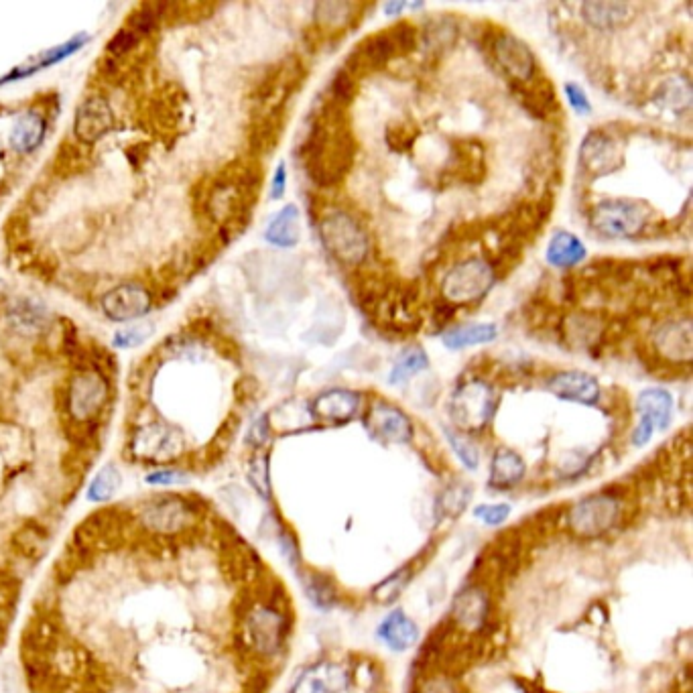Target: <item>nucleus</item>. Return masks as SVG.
Wrapping results in <instances>:
<instances>
[{
    "label": "nucleus",
    "mask_w": 693,
    "mask_h": 693,
    "mask_svg": "<svg viewBox=\"0 0 693 693\" xmlns=\"http://www.w3.org/2000/svg\"><path fill=\"white\" fill-rule=\"evenodd\" d=\"M364 425L366 431L383 444H407L413 437L409 417L389 403H374L364 417Z\"/></svg>",
    "instance_id": "14"
},
{
    "label": "nucleus",
    "mask_w": 693,
    "mask_h": 693,
    "mask_svg": "<svg viewBox=\"0 0 693 693\" xmlns=\"http://www.w3.org/2000/svg\"><path fill=\"white\" fill-rule=\"evenodd\" d=\"M545 257H547L549 265L567 269V267H574L586 259V246L572 232H557L549 240Z\"/></svg>",
    "instance_id": "26"
},
{
    "label": "nucleus",
    "mask_w": 693,
    "mask_h": 693,
    "mask_svg": "<svg viewBox=\"0 0 693 693\" xmlns=\"http://www.w3.org/2000/svg\"><path fill=\"white\" fill-rule=\"evenodd\" d=\"M248 482L257 490V494L265 500L271 498V474H269V458L257 456L248 466Z\"/></svg>",
    "instance_id": "40"
},
{
    "label": "nucleus",
    "mask_w": 693,
    "mask_h": 693,
    "mask_svg": "<svg viewBox=\"0 0 693 693\" xmlns=\"http://www.w3.org/2000/svg\"><path fill=\"white\" fill-rule=\"evenodd\" d=\"M354 137L348 129L342 106H324L315 114L305 141V165L311 179L320 185L340 181L354 161Z\"/></svg>",
    "instance_id": "1"
},
{
    "label": "nucleus",
    "mask_w": 693,
    "mask_h": 693,
    "mask_svg": "<svg viewBox=\"0 0 693 693\" xmlns=\"http://www.w3.org/2000/svg\"><path fill=\"white\" fill-rule=\"evenodd\" d=\"M356 9L358 7L352 3H338V0L336 3H320L315 7V21L326 29H342L352 21Z\"/></svg>",
    "instance_id": "35"
},
{
    "label": "nucleus",
    "mask_w": 693,
    "mask_h": 693,
    "mask_svg": "<svg viewBox=\"0 0 693 693\" xmlns=\"http://www.w3.org/2000/svg\"><path fill=\"white\" fill-rule=\"evenodd\" d=\"M320 234L330 255L342 265H360L368 257V236L362 226L346 212H330L322 220Z\"/></svg>",
    "instance_id": "3"
},
{
    "label": "nucleus",
    "mask_w": 693,
    "mask_h": 693,
    "mask_svg": "<svg viewBox=\"0 0 693 693\" xmlns=\"http://www.w3.org/2000/svg\"><path fill=\"white\" fill-rule=\"evenodd\" d=\"M500 70L515 82H529L535 74V57L527 43L513 35H500L494 45Z\"/></svg>",
    "instance_id": "18"
},
{
    "label": "nucleus",
    "mask_w": 693,
    "mask_h": 693,
    "mask_svg": "<svg viewBox=\"0 0 693 693\" xmlns=\"http://www.w3.org/2000/svg\"><path fill=\"white\" fill-rule=\"evenodd\" d=\"M429 366V360H427V354L423 348L419 346H411L407 350L401 352V356L397 358L393 370H391V376H389V381L391 385H403L407 383L409 378H413L417 372L425 370Z\"/></svg>",
    "instance_id": "32"
},
{
    "label": "nucleus",
    "mask_w": 693,
    "mask_h": 693,
    "mask_svg": "<svg viewBox=\"0 0 693 693\" xmlns=\"http://www.w3.org/2000/svg\"><path fill=\"white\" fill-rule=\"evenodd\" d=\"M189 482V472L175 466H157L145 474V484L155 488H171Z\"/></svg>",
    "instance_id": "39"
},
{
    "label": "nucleus",
    "mask_w": 693,
    "mask_h": 693,
    "mask_svg": "<svg viewBox=\"0 0 693 693\" xmlns=\"http://www.w3.org/2000/svg\"><path fill=\"white\" fill-rule=\"evenodd\" d=\"M421 693H454V689L446 679H435V681H429L421 689Z\"/></svg>",
    "instance_id": "47"
},
{
    "label": "nucleus",
    "mask_w": 693,
    "mask_h": 693,
    "mask_svg": "<svg viewBox=\"0 0 693 693\" xmlns=\"http://www.w3.org/2000/svg\"><path fill=\"white\" fill-rule=\"evenodd\" d=\"M110 399L108 378L96 368L78 370L68 383L66 409L74 423L94 421Z\"/></svg>",
    "instance_id": "4"
},
{
    "label": "nucleus",
    "mask_w": 693,
    "mask_h": 693,
    "mask_svg": "<svg viewBox=\"0 0 693 693\" xmlns=\"http://www.w3.org/2000/svg\"><path fill=\"white\" fill-rule=\"evenodd\" d=\"M415 39H417V33L407 23H401L399 27L391 31L376 33L364 39L356 47V51L350 55V63H352L350 68L360 72H372V70L383 68L395 55L411 51L415 47Z\"/></svg>",
    "instance_id": "5"
},
{
    "label": "nucleus",
    "mask_w": 693,
    "mask_h": 693,
    "mask_svg": "<svg viewBox=\"0 0 693 693\" xmlns=\"http://www.w3.org/2000/svg\"><path fill=\"white\" fill-rule=\"evenodd\" d=\"M285 189H287V169H285V165L281 163V165L277 167L275 175H273V185H271V194H273V198H275V200L283 198Z\"/></svg>",
    "instance_id": "46"
},
{
    "label": "nucleus",
    "mask_w": 693,
    "mask_h": 693,
    "mask_svg": "<svg viewBox=\"0 0 693 693\" xmlns=\"http://www.w3.org/2000/svg\"><path fill=\"white\" fill-rule=\"evenodd\" d=\"M269 435H271V419L267 415H263L250 425L248 435H246V444L252 448H263L267 444Z\"/></svg>",
    "instance_id": "44"
},
{
    "label": "nucleus",
    "mask_w": 693,
    "mask_h": 693,
    "mask_svg": "<svg viewBox=\"0 0 693 693\" xmlns=\"http://www.w3.org/2000/svg\"><path fill=\"white\" fill-rule=\"evenodd\" d=\"M655 344L667 360L689 362L691 358V326L689 322L665 324L655 334Z\"/></svg>",
    "instance_id": "25"
},
{
    "label": "nucleus",
    "mask_w": 693,
    "mask_h": 693,
    "mask_svg": "<svg viewBox=\"0 0 693 693\" xmlns=\"http://www.w3.org/2000/svg\"><path fill=\"white\" fill-rule=\"evenodd\" d=\"M620 517V504L616 498L608 494H594L580 502H576L570 515H567V525L572 533L582 539H594L608 533Z\"/></svg>",
    "instance_id": "10"
},
{
    "label": "nucleus",
    "mask_w": 693,
    "mask_h": 693,
    "mask_svg": "<svg viewBox=\"0 0 693 693\" xmlns=\"http://www.w3.org/2000/svg\"><path fill=\"white\" fill-rule=\"evenodd\" d=\"M637 411L641 421L635 429L633 441L637 446H645L657 429H667L673 413V399L667 391L647 389L637 399Z\"/></svg>",
    "instance_id": "15"
},
{
    "label": "nucleus",
    "mask_w": 693,
    "mask_h": 693,
    "mask_svg": "<svg viewBox=\"0 0 693 693\" xmlns=\"http://www.w3.org/2000/svg\"><path fill=\"white\" fill-rule=\"evenodd\" d=\"M582 13L592 27L612 29L628 19L630 7L624 3H586L582 7Z\"/></svg>",
    "instance_id": "31"
},
{
    "label": "nucleus",
    "mask_w": 693,
    "mask_h": 693,
    "mask_svg": "<svg viewBox=\"0 0 693 693\" xmlns=\"http://www.w3.org/2000/svg\"><path fill=\"white\" fill-rule=\"evenodd\" d=\"M47 137V118L43 112L29 108L17 116L11 126L9 143L19 155H29L37 151Z\"/></svg>",
    "instance_id": "22"
},
{
    "label": "nucleus",
    "mask_w": 693,
    "mask_h": 693,
    "mask_svg": "<svg viewBox=\"0 0 693 693\" xmlns=\"http://www.w3.org/2000/svg\"><path fill=\"white\" fill-rule=\"evenodd\" d=\"M346 685V669L338 663L322 661L311 665L297 677L291 693H342Z\"/></svg>",
    "instance_id": "20"
},
{
    "label": "nucleus",
    "mask_w": 693,
    "mask_h": 693,
    "mask_svg": "<svg viewBox=\"0 0 693 693\" xmlns=\"http://www.w3.org/2000/svg\"><path fill=\"white\" fill-rule=\"evenodd\" d=\"M200 507L194 498L185 494H155L147 498L139 511V525L157 537H177L198 523Z\"/></svg>",
    "instance_id": "2"
},
{
    "label": "nucleus",
    "mask_w": 693,
    "mask_h": 693,
    "mask_svg": "<svg viewBox=\"0 0 693 693\" xmlns=\"http://www.w3.org/2000/svg\"><path fill=\"white\" fill-rule=\"evenodd\" d=\"M242 633L250 651L261 657H273L285 645L287 618L273 606H252L244 616Z\"/></svg>",
    "instance_id": "7"
},
{
    "label": "nucleus",
    "mask_w": 693,
    "mask_h": 693,
    "mask_svg": "<svg viewBox=\"0 0 693 693\" xmlns=\"http://www.w3.org/2000/svg\"><path fill=\"white\" fill-rule=\"evenodd\" d=\"M488 598L480 588H466L452 606V618L466 630H480L486 624Z\"/></svg>",
    "instance_id": "24"
},
{
    "label": "nucleus",
    "mask_w": 693,
    "mask_h": 693,
    "mask_svg": "<svg viewBox=\"0 0 693 693\" xmlns=\"http://www.w3.org/2000/svg\"><path fill=\"white\" fill-rule=\"evenodd\" d=\"M409 582H411V567H401V570L393 572L389 578H385L372 590V598L378 604H393L401 596V592L407 588Z\"/></svg>",
    "instance_id": "37"
},
{
    "label": "nucleus",
    "mask_w": 693,
    "mask_h": 693,
    "mask_svg": "<svg viewBox=\"0 0 693 693\" xmlns=\"http://www.w3.org/2000/svg\"><path fill=\"white\" fill-rule=\"evenodd\" d=\"M496 405V393L488 383L470 381L454 393L450 413L462 431H480L490 423Z\"/></svg>",
    "instance_id": "9"
},
{
    "label": "nucleus",
    "mask_w": 693,
    "mask_h": 693,
    "mask_svg": "<svg viewBox=\"0 0 693 693\" xmlns=\"http://www.w3.org/2000/svg\"><path fill=\"white\" fill-rule=\"evenodd\" d=\"M153 334V328L147 326V324H139V326H129V328H122L118 330L114 336H112V342L116 348L120 350H131V348H137L141 346L143 342H147Z\"/></svg>",
    "instance_id": "41"
},
{
    "label": "nucleus",
    "mask_w": 693,
    "mask_h": 693,
    "mask_svg": "<svg viewBox=\"0 0 693 693\" xmlns=\"http://www.w3.org/2000/svg\"><path fill=\"white\" fill-rule=\"evenodd\" d=\"M122 486V474L116 464H104L94 478L90 480L86 488V500L92 504H106L110 502Z\"/></svg>",
    "instance_id": "29"
},
{
    "label": "nucleus",
    "mask_w": 693,
    "mask_h": 693,
    "mask_svg": "<svg viewBox=\"0 0 693 693\" xmlns=\"http://www.w3.org/2000/svg\"><path fill=\"white\" fill-rule=\"evenodd\" d=\"M88 43H90V35L78 33V35L70 37L68 41H63V43H59V45H55L51 49H45L37 57H31L29 61L21 63V66L13 68L9 74L0 76V86H7V84H13V82H23L27 78H33L35 74H39V72H43L47 68H53V66H57V63H61L63 59L72 57L74 53L84 49Z\"/></svg>",
    "instance_id": "16"
},
{
    "label": "nucleus",
    "mask_w": 693,
    "mask_h": 693,
    "mask_svg": "<svg viewBox=\"0 0 693 693\" xmlns=\"http://www.w3.org/2000/svg\"><path fill=\"white\" fill-rule=\"evenodd\" d=\"M472 500V488L468 484L456 482L441 492L437 500V511L444 517H460Z\"/></svg>",
    "instance_id": "34"
},
{
    "label": "nucleus",
    "mask_w": 693,
    "mask_h": 693,
    "mask_svg": "<svg viewBox=\"0 0 693 693\" xmlns=\"http://www.w3.org/2000/svg\"><path fill=\"white\" fill-rule=\"evenodd\" d=\"M183 446V433L177 427L153 421L133 433L129 441V452L139 462L163 466L177 460L183 454Z\"/></svg>",
    "instance_id": "6"
},
{
    "label": "nucleus",
    "mask_w": 693,
    "mask_h": 693,
    "mask_svg": "<svg viewBox=\"0 0 693 693\" xmlns=\"http://www.w3.org/2000/svg\"><path fill=\"white\" fill-rule=\"evenodd\" d=\"M547 389L563 401H574L590 407L600 401V385L596 378L578 370L555 374L549 378Z\"/></svg>",
    "instance_id": "19"
},
{
    "label": "nucleus",
    "mask_w": 693,
    "mask_h": 693,
    "mask_svg": "<svg viewBox=\"0 0 693 693\" xmlns=\"http://www.w3.org/2000/svg\"><path fill=\"white\" fill-rule=\"evenodd\" d=\"M405 9V3H393V5H387L385 7V11L389 13V15H395V13H401Z\"/></svg>",
    "instance_id": "48"
},
{
    "label": "nucleus",
    "mask_w": 693,
    "mask_h": 693,
    "mask_svg": "<svg viewBox=\"0 0 693 693\" xmlns=\"http://www.w3.org/2000/svg\"><path fill=\"white\" fill-rule=\"evenodd\" d=\"M494 279V271L486 261L470 259L450 269L441 283V293L452 303H472L492 289Z\"/></svg>",
    "instance_id": "11"
},
{
    "label": "nucleus",
    "mask_w": 693,
    "mask_h": 693,
    "mask_svg": "<svg viewBox=\"0 0 693 693\" xmlns=\"http://www.w3.org/2000/svg\"><path fill=\"white\" fill-rule=\"evenodd\" d=\"M498 330L494 324H470V326H460L444 334V344L450 350H462L478 344H488L496 338Z\"/></svg>",
    "instance_id": "30"
},
{
    "label": "nucleus",
    "mask_w": 693,
    "mask_h": 693,
    "mask_svg": "<svg viewBox=\"0 0 693 693\" xmlns=\"http://www.w3.org/2000/svg\"><path fill=\"white\" fill-rule=\"evenodd\" d=\"M649 220V210L635 200H604L592 214L590 222L606 238H633Z\"/></svg>",
    "instance_id": "8"
},
{
    "label": "nucleus",
    "mask_w": 693,
    "mask_h": 693,
    "mask_svg": "<svg viewBox=\"0 0 693 693\" xmlns=\"http://www.w3.org/2000/svg\"><path fill=\"white\" fill-rule=\"evenodd\" d=\"M565 96H567V102L572 104V108L582 114V116H588L592 112V106H590V100L586 96V92L576 86V84H567L565 86Z\"/></svg>",
    "instance_id": "45"
},
{
    "label": "nucleus",
    "mask_w": 693,
    "mask_h": 693,
    "mask_svg": "<svg viewBox=\"0 0 693 693\" xmlns=\"http://www.w3.org/2000/svg\"><path fill=\"white\" fill-rule=\"evenodd\" d=\"M378 637L391 651L403 653L417 645L419 626L403 610H393L378 626Z\"/></svg>",
    "instance_id": "23"
},
{
    "label": "nucleus",
    "mask_w": 693,
    "mask_h": 693,
    "mask_svg": "<svg viewBox=\"0 0 693 693\" xmlns=\"http://www.w3.org/2000/svg\"><path fill=\"white\" fill-rule=\"evenodd\" d=\"M358 407H360V397L356 393L346 389H332L322 393L320 397H315L309 411H311V417L320 419L324 423L342 425L354 419V415L358 413Z\"/></svg>",
    "instance_id": "21"
},
{
    "label": "nucleus",
    "mask_w": 693,
    "mask_h": 693,
    "mask_svg": "<svg viewBox=\"0 0 693 693\" xmlns=\"http://www.w3.org/2000/svg\"><path fill=\"white\" fill-rule=\"evenodd\" d=\"M11 324L21 332H39L47 324V311L39 303L23 299L11 309Z\"/></svg>",
    "instance_id": "33"
},
{
    "label": "nucleus",
    "mask_w": 693,
    "mask_h": 693,
    "mask_svg": "<svg viewBox=\"0 0 693 693\" xmlns=\"http://www.w3.org/2000/svg\"><path fill=\"white\" fill-rule=\"evenodd\" d=\"M525 462L513 450H498L490 464V486L507 490L517 486L525 476Z\"/></svg>",
    "instance_id": "27"
},
{
    "label": "nucleus",
    "mask_w": 693,
    "mask_h": 693,
    "mask_svg": "<svg viewBox=\"0 0 693 693\" xmlns=\"http://www.w3.org/2000/svg\"><path fill=\"white\" fill-rule=\"evenodd\" d=\"M448 439H450V444L456 452V456L462 460V464L468 468V470H476L478 468V450L474 448L472 441L460 433H454V431H448L446 433Z\"/></svg>",
    "instance_id": "42"
},
{
    "label": "nucleus",
    "mask_w": 693,
    "mask_h": 693,
    "mask_svg": "<svg viewBox=\"0 0 693 693\" xmlns=\"http://www.w3.org/2000/svg\"><path fill=\"white\" fill-rule=\"evenodd\" d=\"M303 588L307 598L322 610H328L336 604V598H338L336 586L326 576H318V574L307 576L303 580Z\"/></svg>",
    "instance_id": "36"
},
{
    "label": "nucleus",
    "mask_w": 693,
    "mask_h": 693,
    "mask_svg": "<svg viewBox=\"0 0 693 693\" xmlns=\"http://www.w3.org/2000/svg\"><path fill=\"white\" fill-rule=\"evenodd\" d=\"M151 291L139 283H122L108 289L100 299V309L114 324L137 322L151 311Z\"/></svg>",
    "instance_id": "12"
},
{
    "label": "nucleus",
    "mask_w": 693,
    "mask_h": 693,
    "mask_svg": "<svg viewBox=\"0 0 693 693\" xmlns=\"http://www.w3.org/2000/svg\"><path fill=\"white\" fill-rule=\"evenodd\" d=\"M301 228H299V210L297 206L289 204L285 206L267 226L265 240L279 248H291L299 242Z\"/></svg>",
    "instance_id": "28"
},
{
    "label": "nucleus",
    "mask_w": 693,
    "mask_h": 693,
    "mask_svg": "<svg viewBox=\"0 0 693 693\" xmlns=\"http://www.w3.org/2000/svg\"><path fill=\"white\" fill-rule=\"evenodd\" d=\"M509 515H511L509 504H482V507H476L474 511V517L484 521L486 525H502L509 519Z\"/></svg>",
    "instance_id": "43"
},
{
    "label": "nucleus",
    "mask_w": 693,
    "mask_h": 693,
    "mask_svg": "<svg viewBox=\"0 0 693 693\" xmlns=\"http://www.w3.org/2000/svg\"><path fill=\"white\" fill-rule=\"evenodd\" d=\"M689 100H691V88H689L687 80L673 78L661 86V92H659L661 104H665L673 110H681V108L689 106Z\"/></svg>",
    "instance_id": "38"
},
{
    "label": "nucleus",
    "mask_w": 693,
    "mask_h": 693,
    "mask_svg": "<svg viewBox=\"0 0 693 693\" xmlns=\"http://www.w3.org/2000/svg\"><path fill=\"white\" fill-rule=\"evenodd\" d=\"M114 124L116 116L110 102L104 96H88L76 110L74 133L82 143L94 145L112 133Z\"/></svg>",
    "instance_id": "13"
},
{
    "label": "nucleus",
    "mask_w": 693,
    "mask_h": 693,
    "mask_svg": "<svg viewBox=\"0 0 693 693\" xmlns=\"http://www.w3.org/2000/svg\"><path fill=\"white\" fill-rule=\"evenodd\" d=\"M580 163L592 177H604L622 165V149L606 133H592L580 149Z\"/></svg>",
    "instance_id": "17"
}]
</instances>
